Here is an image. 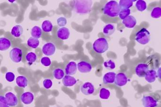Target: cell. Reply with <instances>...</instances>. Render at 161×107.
I'll list each match as a JSON object with an SVG mask.
<instances>
[{"label":"cell","mask_w":161,"mask_h":107,"mask_svg":"<svg viewBox=\"0 0 161 107\" xmlns=\"http://www.w3.org/2000/svg\"><path fill=\"white\" fill-rule=\"evenodd\" d=\"M120 11L118 2L116 1H110L105 4L103 12L108 17L115 18L118 16Z\"/></svg>","instance_id":"cell-1"},{"label":"cell","mask_w":161,"mask_h":107,"mask_svg":"<svg viewBox=\"0 0 161 107\" xmlns=\"http://www.w3.org/2000/svg\"><path fill=\"white\" fill-rule=\"evenodd\" d=\"M92 3V1H75L74 11L78 14H88L91 11Z\"/></svg>","instance_id":"cell-2"},{"label":"cell","mask_w":161,"mask_h":107,"mask_svg":"<svg viewBox=\"0 0 161 107\" xmlns=\"http://www.w3.org/2000/svg\"><path fill=\"white\" fill-rule=\"evenodd\" d=\"M108 41L104 38H100L95 41L93 43V48L94 51L98 54H102L108 49Z\"/></svg>","instance_id":"cell-3"},{"label":"cell","mask_w":161,"mask_h":107,"mask_svg":"<svg viewBox=\"0 0 161 107\" xmlns=\"http://www.w3.org/2000/svg\"><path fill=\"white\" fill-rule=\"evenodd\" d=\"M135 40L143 45L147 44L151 40L150 33L146 29L143 28L136 33Z\"/></svg>","instance_id":"cell-4"},{"label":"cell","mask_w":161,"mask_h":107,"mask_svg":"<svg viewBox=\"0 0 161 107\" xmlns=\"http://www.w3.org/2000/svg\"><path fill=\"white\" fill-rule=\"evenodd\" d=\"M10 57L11 60L15 63H20L23 58V51L18 47H15L11 50L10 52Z\"/></svg>","instance_id":"cell-5"},{"label":"cell","mask_w":161,"mask_h":107,"mask_svg":"<svg viewBox=\"0 0 161 107\" xmlns=\"http://www.w3.org/2000/svg\"><path fill=\"white\" fill-rule=\"evenodd\" d=\"M128 78L127 75L123 73H119L116 74L115 77V84L118 87H122L128 83Z\"/></svg>","instance_id":"cell-6"},{"label":"cell","mask_w":161,"mask_h":107,"mask_svg":"<svg viewBox=\"0 0 161 107\" xmlns=\"http://www.w3.org/2000/svg\"><path fill=\"white\" fill-rule=\"evenodd\" d=\"M142 101L143 105L145 107H155L158 106V100L151 96H144Z\"/></svg>","instance_id":"cell-7"},{"label":"cell","mask_w":161,"mask_h":107,"mask_svg":"<svg viewBox=\"0 0 161 107\" xmlns=\"http://www.w3.org/2000/svg\"><path fill=\"white\" fill-rule=\"evenodd\" d=\"M42 51L43 53L46 56H52L55 53V45L53 42L46 43L43 47Z\"/></svg>","instance_id":"cell-8"},{"label":"cell","mask_w":161,"mask_h":107,"mask_svg":"<svg viewBox=\"0 0 161 107\" xmlns=\"http://www.w3.org/2000/svg\"><path fill=\"white\" fill-rule=\"evenodd\" d=\"M80 91L85 96H89L94 93L95 91V87L91 82H85L81 86Z\"/></svg>","instance_id":"cell-9"},{"label":"cell","mask_w":161,"mask_h":107,"mask_svg":"<svg viewBox=\"0 0 161 107\" xmlns=\"http://www.w3.org/2000/svg\"><path fill=\"white\" fill-rule=\"evenodd\" d=\"M149 70V66L144 63H140L135 68V73L139 78H144Z\"/></svg>","instance_id":"cell-10"},{"label":"cell","mask_w":161,"mask_h":107,"mask_svg":"<svg viewBox=\"0 0 161 107\" xmlns=\"http://www.w3.org/2000/svg\"><path fill=\"white\" fill-rule=\"evenodd\" d=\"M77 69L80 73H89L92 70V65L87 61H80L78 64Z\"/></svg>","instance_id":"cell-11"},{"label":"cell","mask_w":161,"mask_h":107,"mask_svg":"<svg viewBox=\"0 0 161 107\" xmlns=\"http://www.w3.org/2000/svg\"><path fill=\"white\" fill-rule=\"evenodd\" d=\"M70 34V31L65 27H63L58 29L57 33L58 38L63 40H67L69 38Z\"/></svg>","instance_id":"cell-12"},{"label":"cell","mask_w":161,"mask_h":107,"mask_svg":"<svg viewBox=\"0 0 161 107\" xmlns=\"http://www.w3.org/2000/svg\"><path fill=\"white\" fill-rule=\"evenodd\" d=\"M5 98L8 102V106L10 107H13L18 105V98L13 93L9 92L6 93Z\"/></svg>","instance_id":"cell-13"},{"label":"cell","mask_w":161,"mask_h":107,"mask_svg":"<svg viewBox=\"0 0 161 107\" xmlns=\"http://www.w3.org/2000/svg\"><path fill=\"white\" fill-rule=\"evenodd\" d=\"M122 23L126 28L132 29L135 27L137 22V20L133 16L129 15L123 20Z\"/></svg>","instance_id":"cell-14"},{"label":"cell","mask_w":161,"mask_h":107,"mask_svg":"<svg viewBox=\"0 0 161 107\" xmlns=\"http://www.w3.org/2000/svg\"><path fill=\"white\" fill-rule=\"evenodd\" d=\"M77 64L74 61L69 62L65 68V73L67 75H74L77 71Z\"/></svg>","instance_id":"cell-15"},{"label":"cell","mask_w":161,"mask_h":107,"mask_svg":"<svg viewBox=\"0 0 161 107\" xmlns=\"http://www.w3.org/2000/svg\"><path fill=\"white\" fill-rule=\"evenodd\" d=\"M21 100L24 104H30L33 101L34 96L33 93L31 92H25L22 94L20 97Z\"/></svg>","instance_id":"cell-16"},{"label":"cell","mask_w":161,"mask_h":107,"mask_svg":"<svg viewBox=\"0 0 161 107\" xmlns=\"http://www.w3.org/2000/svg\"><path fill=\"white\" fill-rule=\"evenodd\" d=\"M63 84L67 87H73L76 84L77 81L75 78L69 75H66L63 78Z\"/></svg>","instance_id":"cell-17"},{"label":"cell","mask_w":161,"mask_h":107,"mask_svg":"<svg viewBox=\"0 0 161 107\" xmlns=\"http://www.w3.org/2000/svg\"><path fill=\"white\" fill-rule=\"evenodd\" d=\"M116 73L114 72H109L105 74L103 78L104 84H113L115 82Z\"/></svg>","instance_id":"cell-18"},{"label":"cell","mask_w":161,"mask_h":107,"mask_svg":"<svg viewBox=\"0 0 161 107\" xmlns=\"http://www.w3.org/2000/svg\"><path fill=\"white\" fill-rule=\"evenodd\" d=\"M144 78L149 83L154 82L157 78V72L154 70H148Z\"/></svg>","instance_id":"cell-19"},{"label":"cell","mask_w":161,"mask_h":107,"mask_svg":"<svg viewBox=\"0 0 161 107\" xmlns=\"http://www.w3.org/2000/svg\"><path fill=\"white\" fill-rule=\"evenodd\" d=\"M11 42L10 40L5 38H0V51H5L10 48Z\"/></svg>","instance_id":"cell-20"},{"label":"cell","mask_w":161,"mask_h":107,"mask_svg":"<svg viewBox=\"0 0 161 107\" xmlns=\"http://www.w3.org/2000/svg\"><path fill=\"white\" fill-rule=\"evenodd\" d=\"M116 30L115 26L112 24H108L103 29V32L106 37H109L112 35Z\"/></svg>","instance_id":"cell-21"},{"label":"cell","mask_w":161,"mask_h":107,"mask_svg":"<svg viewBox=\"0 0 161 107\" xmlns=\"http://www.w3.org/2000/svg\"><path fill=\"white\" fill-rule=\"evenodd\" d=\"M23 29L21 25H16L13 27L11 31L12 35L15 38H19L23 34Z\"/></svg>","instance_id":"cell-22"},{"label":"cell","mask_w":161,"mask_h":107,"mask_svg":"<svg viewBox=\"0 0 161 107\" xmlns=\"http://www.w3.org/2000/svg\"><path fill=\"white\" fill-rule=\"evenodd\" d=\"M135 1H132V0H120L119 2L120 10H124V9H128L131 8L133 4V2Z\"/></svg>","instance_id":"cell-23"},{"label":"cell","mask_w":161,"mask_h":107,"mask_svg":"<svg viewBox=\"0 0 161 107\" xmlns=\"http://www.w3.org/2000/svg\"><path fill=\"white\" fill-rule=\"evenodd\" d=\"M16 84L20 87L25 88L28 86V80L24 76H19L16 78Z\"/></svg>","instance_id":"cell-24"},{"label":"cell","mask_w":161,"mask_h":107,"mask_svg":"<svg viewBox=\"0 0 161 107\" xmlns=\"http://www.w3.org/2000/svg\"><path fill=\"white\" fill-rule=\"evenodd\" d=\"M42 29L45 32L48 33L52 31L53 25L52 23L49 20H47L43 22L42 25Z\"/></svg>","instance_id":"cell-25"},{"label":"cell","mask_w":161,"mask_h":107,"mask_svg":"<svg viewBox=\"0 0 161 107\" xmlns=\"http://www.w3.org/2000/svg\"><path fill=\"white\" fill-rule=\"evenodd\" d=\"M42 30L40 27L35 26L31 30V35L32 37L35 38H40L42 35Z\"/></svg>","instance_id":"cell-26"},{"label":"cell","mask_w":161,"mask_h":107,"mask_svg":"<svg viewBox=\"0 0 161 107\" xmlns=\"http://www.w3.org/2000/svg\"><path fill=\"white\" fill-rule=\"evenodd\" d=\"M27 44L28 46L32 48L36 49L38 48L40 44V41L38 39L35 38L31 37L28 39L27 41Z\"/></svg>","instance_id":"cell-27"},{"label":"cell","mask_w":161,"mask_h":107,"mask_svg":"<svg viewBox=\"0 0 161 107\" xmlns=\"http://www.w3.org/2000/svg\"><path fill=\"white\" fill-rule=\"evenodd\" d=\"M53 76L56 79H61L65 76L64 71L63 70L59 68L55 69L53 71Z\"/></svg>","instance_id":"cell-28"},{"label":"cell","mask_w":161,"mask_h":107,"mask_svg":"<svg viewBox=\"0 0 161 107\" xmlns=\"http://www.w3.org/2000/svg\"><path fill=\"white\" fill-rule=\"evenodd\" d=\"M135 7L137 10L140 11H145L147 8V4L146 2L143 0H139L135 4Z\"/></svg>","instance_id":"cell-29"},{"label":"cell","mask_w":161,"mask_h":107,"mask_svg":"<svg viewBox=\"0 0 161 107\" xmlns=\"http://www.w3.org/2000/svg\"><path fill=\"white\" fill-rule=\"evenodd\" d=\"M26 60L30 63V64L34 63L35 62L36 60H37V57L36 54L34 52H29L27 55H26Z\"/></svg>","instance_id":"cell-30"},{"label":"cell","mask_w":161,"mask_h":107,"mask_svg":"<svg viewBox=\"0 0 161 107\" xmlns=\"http://www.w3.org/2000/svg\"><path fill=\"white\" fill-rule=\"evenodd\" d=\"M110 96V92L108 90L104 88L100 90V93H99V97L100 98L102 99L108 100L109 97Z\"/></svg>","instance_id":"cell-31"},{"label":"cell","mask_w":161,"mask_h":107,"mask_svg":"<svg viewBox=\"0 0 161 107\" xmlns=\"http://www.w3.org/2000/svg\"><path fill=\"white\" fill-rule=\"evenodd\" d=\"M151 17L154 19H158L161 16V8L160 7H155L152 11Z\"/></svg>","instance_id":"cell-32"},{"label":"cell","mask_w":161,"mask_h":107,"mask_svg":"<svg viewBox=\"0 0 161 107\" xmlns=\"http://www.w3.org/2000/svg\"><path fill=\"white\" fill-rule=\"evenodd\" d=\"M131 13V10L129 9L121 10L119 14V17L121 20H123L129 16Z\"/></svg>","instance_id":"cell-33"},{"label":"cell","mask_w":161,"mask_h":107,"mask_svg":"<svg viewBox=\"0 0 161 107\" xmlns=\"http://www.w3.org/2000/svg\"><path fill=\"white\" fill-rule=\"evenodd\" d=\"M104 65L106 69L109 70H113L116 68V64L111 60H109L105 61L104 63Z\"/></svg>","instance_id":"cell-34"},{"label":"cell","mask_w":161,"mask_h":107,"mask_svg":"<svg viewBox=\"0 0 161 107\" xmlns=\"http://www.w3.org/2000/svg\"><path fill=\"white\" fill-rule=\"evenodd\" d=\"M67 23V20L65 17H60L58 19L57 24L59 27H64Z\"/></svg>","instance_id":"cell-35"},{"label":"cell","mask_w":161,"mask_h":107,"mask_svg":"<svg viewBox=\"0 0 161 107\" xmlns=\"http://www.w3.org/2000/svg\"><path fill=\"white\" fill-rule=\"evenodd\" d=\"M43 85L45 88L48 89L53 86V82L50 79H45L43 82Z\"/></svg>","instance_id":"cell-36"},{"label":"cell","mask_w":161,"mask_h":107,"mask_svg":"<svg viewBox=\"0 0 161 107\" xmlns=\"http://www.w3.org/2000/svg\"><path fill=\"white\" fill-rule=\"evenodd\" d=\"M41 63H42V65L45 66V67H48L51 65L52 62H51V60L49 58L45 57H43L41 59Z\"/></svg>","instance_id":"cell-37"},{"label":"cell","mask_w":161,"mask_h":107,"mask_svg":"<svg viewBox=\"0 0 161 107\" xmlns=\"http://www.w3.org/2000/svg\"><path fill=\"white\" fill-rule=\"evenodd\" d=\"M5 78L7 81L12 82L15 79V75L13 72H9L6 73L5 75Z\"/></svg>","instance_id":"cell-38"},{"label":"cell","mask_w":161,"mask_h":107,"mask_svg":"<svg viewBox=\"0 0 161 107\" xmlns=\"http://www.w3.org/2000/svg\"><path fill=\"white\" fill-rule=\"evenodd\" d=\"M8 106V102L5 97L0 96V107H7Z\"/></svg>","instance_id":"cell-39"},{"label":"cell","mask_w":161,"mask_h":107,"mask_svg":"<svg viewBox=\"0 0 161 107\" xmlns=\"http://www.w3.org/2000/svg\"><path fill=\"white\" fill-rule=\"evenodd\" d=\"M157 77L161 79V68H159L158 71V73H157Z\"/></svg>","instance_id":"cell-40"},{"label":"cell","mask_w":161,"mask_h":107,"mask_svg":"<svg viewBox=\"0 0 161 107\" xmlns=\"http://www.w3.org/2000/svg\"><path fill=\"white\" fill-rule=\"evenodd\" d=\"M9 2H13L14 1H9Z\"/></svg>","instance_id":"cell-41"}]
</instances>
